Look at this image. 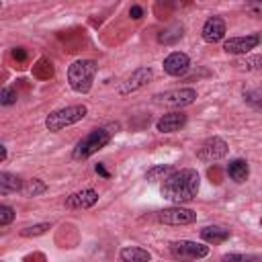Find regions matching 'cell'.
I'll return each mask as SVG.
<instances>
[{
  "label": "cell",
  "mask_w": 262,
  "mask_h": 262,
  "mask_svg": "<svg viewBox=\"0 0 262 262\" xmlns=\"http://www.w3.org/2000/svg\"><path fill=\"white\" fill-rule=\"evenodd\" d=\"M119 258L125 262H147V260H151V254L139 246H125L119 252Z\"/></svg>",
  "instance_id": "cell-18"
},
{
  "label": "cell",
  "mask_w": 262,
  "mask_h": 262,
  "mask_svg": "<svg viewBox=\"0 0 262 262\" xmlns=\"http://www.w3.org/2000/svg\"><path fill=\"white\" fill-rule=\"evenodd\" d=\"M174 168L170 164H158V166H151L147 172H145V180L147 182H162Z\"/></svg>",
  "instance_id": "cell-19"
},
{
  "label": "cell",
  "mask_w": 262,
  "mask_h": 262,
  "mask_svg": "<svg viewBox=\"0 0 262 262\" xmlns=\"http://www.w3.org/2000/svg\"><path fill=\"white\" fill-rule=\"evenodd\" d=\"M98 203V192L94 188H82L66 196V207L68 209H90Z\"/></svg>",
  "instance_id": "cell-14"
},
{
  "label": "cell",
  "mask_w": 262,
  "mask_h": 262,
  "mask_svg": "<svg viewBox=\"0 0 262 262\" xmlns=\"http://www.w3.org/2000/svg\"><path fill=\"white\" fill-rule=\"evenodd\" d=\"M244 98L250 100V102H254L256 106L260 104V92H258V90H256V92H244Z\"/></svg>",
  "instance_id": "cell-27"
},
{
  "label": "cell",
  "mask_w": 262,
  "mask_h": 262,
  "mask_svg": "<svg viewBox=\"0 0 262 262\" xmlns=\"http://www.w3.org/2000/svg\"><path fill=\"white\" fill-rule=\"evenodd\" d=\"M180 37H182V25H174V27L162 31V33L158 35V41H160V43H174V41H178Z\"/></svg>",
  "instance_id": "cell-21"
},
{
  "label": "cell",
  "mask_w": 262,
  "mask_h": 262,
  "mask_svg": "<svg viewBox=\"0 0 262 262\" xmlns=\"http://www.w3.org/2000/svg\"><path fill=\"white\" fill-rule=\"evenodd\" d=\"M225 154H227V143L221 137H209V139H205L201 143L199 151H196L199 160H203V162H217V160L225 158Z\"/></svg>",
  "instance_id": "cell-10"
},
{
  "label": "cell",
  "mask_w": 262,
  "mask_h": 262,
  "mask_svg": "<svg viewBox=\"0 0 262 262\" xmlns=\"http://www.w3.org/2000/svg\"><path fill=\"white\" fill-rule=\"evenodd\" d=\"M158 221L166 225H190L196 221V213L182 205H174V207L158 211Z\"/></svg>",
  "instance_id": "cell-6"
},
{
  "label": "cell",
  "mask_w": 262,
  "mask_h": 262,
  "mask_svg": "<svg viewBox=\"0 0 262 262\" xmlns=\"http://www.w3.org/2000/svg\"><path fill=\"white\" fill-rule=\"evenodd\" d=\"M49 227H51V223H37V225H31V227H25V229H20V235H23V237L43 235V233H45Z\"/></svg>",
  "instance_id": "cell-23"
},
{
  "label": "cell",
  "mask_w": 262,
  "mask_h": 262,
  "mask_svg": "<svg viewBox=\"0 0 262 262\" xmlns=\"http://www.w3.org/2000/svg\"><path fill=\"white\" fill-rule=\"evenodd\" d=\"M201 239L207 244H223L229 239V229L221 225H207L201 229Z\"/></svg>",
  "instance_id": "cell-17"
},
{
  "label": "cell",
  "mask_w": 262,
  "mask_h": 262,
  "mask_svg": "<svg viewBox=\"0 0 262 262\" xmlns=\"http://www.w3.org/2000/svg\"><path fill=\"white\" fill-rule=\"evenodd\" d=\"M223 260H250V256H244V254H225Z\"/></svg>",
  "instance_id": "cell-28"
},
{
  "label": "cell",
  "mask_w": 262,
  "mask_h": 262,
  "mask_svg": "<svg viewBox=\"0 0 262 262\" xmlns=\"http://www.w3.org/2000/svg\"><path fill=\"white\" fill-rule=\"evenodd\" d=\"M6 156H8V154H6V147L0 143V162H4V160H6Z\"/></svg>",
  "instance_id": "cell-31"
},
{
  "label": "cell",
  "mask_w": 262,
  "mask_h": 262,
  "mask_svg": "<svg viewBox=\"0 0 262 262\" xmlns=\"http://www.w3.org/2000/svg\"><path fill=\"white\" fill-rule=\"evenodd\" d=\"M14 215L16 213H14V209L10 205H0V227L12 223L14 221Z\"/></svg>",
  "instance_id": "cell-24"
},
{
  "label": "cell",
  "mask_w": 262,
  "mask_h": 262,
  "mask_svg": "<svg viewBox=\"0 0 262 262\" xmlns=\"http://www.w3.org/2000/svg\"><path fill=\"white\" fill-rule=\"evenodd\" d=\"M20 188H23V178H20L18 174L0 172V196L20 192Z\"/></svg>",
  "instance_id": "cell-16"
},
{
  "label": "cell",
  "mask_w": 262,
  "mask_h": 262,
  "mask_svg": "<svg viewBox=\"0 0 262 262\" xmlns=\"http://www.w3.org/2000/svg\"><path fill=\"white\" fill-rule=\"evenodd\" d=\"M227 33V27H225V20L221 16H209L201 29V35H203V41L207 43H219L223 41Z\"/></svg>",
  "instance_id": "cell-12"
},
{
  "label": "cell",
  "mask_w": 262,
  "mask_h": 262,
  "mask_svg": "<svg viewBox=\"0 0 262 262\" xmlns=\"http://www.w3.org/2000/svg\"><path fill=\"white\" fill-rule=\"evenodd\" d=\"M170 252L174 258H188V260H199L209 256V246L192 242V239H178L170 244Z\"/></svg>",
  "instance_id": "cell-7"
},
{
  "label": "cell",
  "mask_w": 262,
  "mask_h": 262,
  "mask_svg": "<svg viewBox=\"0 0 262 262\" xmlns=\"http://www.w3.org/2000/svg\"><path fill=\"white\" fill-rule=\"evenodd\" d=\"M260 45V33H250L242 37H229L223 41V51L231 55H248Z\"/></svg>",
  "instance_id": "cell-8"
},
{
  "label": "cell",
  "mask_w": 262,
  "mask_h": 262,
  "mask_svg": "<svg viewBox=\"0 0 262 262\" xmlns=\"http://www.w3.org/2000/svg\"><path fill=\"white\" fill-rule=\"evenodd\" d=\"M18 100V92H16V88H12V86H4L2 90H0V104L2 106H10V104H14Z\"/></svg>",
  "instance_id": "cell-22"
},
{
  "label": "cell",
  "mask_w": 262,
  "mask_h": 262,
  "mask_svg": "<svg viewBox=\"0 0 262 262\" xmlns=\"http://www.w3.org/2000/svg\"><path fill=\"white\" fill-rule=\"evenodd\" d=\"M12 55H14V59H25V57H27V53H25L23 47H16V49L12 51Z\"/></svg>",
  "instance_id": "cell-29"
},
{
  "label": "cell",
  "mask_w": 262,
  "mask_h": 262,
  "mask_svg": "<svg viewBox=\"0 0 262 262\" xmlns=\"http://www.w3.org/2000/svg\"><path fill=\"white\" fill-rule=\"evenodd\" d=\"M186 113H182L180 108L178 111H172V113H166L162 115L158 121H156V129L160 133H174V131H180L184 125H186Z\"/></svg>",
  "instance_id": "cell-13"
},
{
  "label": "cell",
  "mask_w": 262,
  "mask_h": 262,
  "mask_svg": "<svg viewBox=\"0 0 262 262\" xmlns=\"http://www.w3.org/2000/svg\"><path fill=\"white\" fill-rule=\"evenodd\" d=\"M260 63H262V57H260V55H254V57H246V59L239 61L237 66L246 68L248 72H256V70H260Z\"/></svg>",
  "instance_id": "cell-25"
},
{
  "label": "cell",
  "mask_w": 262,
  "mask_h": 262,
  "mask_svg": "<svg viewBox=\"0 0 262 262\" xmlns=\"http://www.w3.org/2000/svg\"><path fill=\"white\" fill-rule=\"evenodd\" d=\"M86 115H88V106L86 104H72V106L57 108V111H53V113H49L45 117V129L57 133V131H61V129H66L70 125H76Z\"/></svg>",
  "instance_id": "cell-3"
},
{
  "label": "cell",
  "mask_w": 262,
  "mask_h": 262,
  "mask_svg": "<svg viewBox=\"0 0 262 262\" xmlns=\"http://www.w3.org/2000/svg\"><path fill=\"white\" fill-rule=\"evenodd\" d=\"M129 16H131V18H135V20H137V18H141V16H143V8H141V6H137V4H133V6L129 8Z\"/></svg>",
  "instance_id": "cell-26"
},
{
  "label": "cell",
  "mask_w": 262,
  "mask_h": 262,
  "mask_svg": "<svg viewBox=\"0 0 262 262\" xmlns=\"http://www.w3.org/2000/svg\"><path fill=\"white\" fill-rule=\"evenodd\" d=\"M47 190V184L43 182V180H39V178H33V180H29V182H23V188H20V192L25 194V196H39V194H43Z\"/></svg>",
  "instance_id": "cell-20"
},
{
  "label": "cell",
  "mask_w": 262,
  "mask_h": 262,
  "mask_svg": "<svg viewBox=\"0 0 262 262\" xmlns=\"http://www.w3.org/2000/svg\"><path fill=\"white\" fill-rule=\"evenodd\" d=\"M0 6H2V0H0Z\"/></svg>",
  "instance_id": "cell-32"
},
{
  "label": "cell",
  "mask_w": 262,
  "mask_h": 262,
  "mask_svg": "<svg viewBox=\"0 0 262 262\" xmlns=\"http://www.w3.org/2000/svg\"><path fill=\"white\" fill-rule=\"evenodd\" d=\"M162 68L168 76H174V78H180L184 76L188 70H190V57L182 51H172L164 57L162 61Z\"/></svg>",
  "instance_id": "cell-11"
},
{
  "label": "cell",
  "mask_w": 262,
  "mask_h": 262,
  "mask_svg": "<svg viewBox=\"0 0 262 262\" xmlns=\"http://www.w3.org/2000/svg\"><path fill=\"white\" fill-rule=\"evenodd\" d=\"M96 61L94 59H76L68 68V84L78 94H88L96 76Z\"/></svg>",
  "instance_id": "cell-2"
},
{
  "label": "cell",
  "mask_w": 262,
  "mask_h": 262,
  "mask_svg": "<svg viewBox=\"0 0 262 262\" xmlns=\"http://www.w3.org/2000/svg\"><path fill=\"white\" fill-rule=\"evenodd\" d=\"M94 170H96V174H100V176L108 178V172H106V168H104L102 164H96V166H94Z\"/></svg>",
  "instance_id": "cell-30"
},
{
  "label": "cell",
  "mask_w": 262,
  "mask_h": 262,
  "mask_svg": "<svg viewBox=\"0 0 262 262\" xmlns=\"http://www.w3.org/2000/svg\"><path fill=\"white\" fill-rule=\"evenodd\" d=\"M151 78H154V70H151V68H147V66L137 68V70H133L131 76L119 86V94L125 96V94L137 92V90H141L143 86H147V84L151 82Z\"/></svg>",
  "instance_id": "cell-9"
},
{
  "label": "cell",
  "mask_w": 262,
  "mask_h": 262,
  "mask_svg": "<svg viewBox=\"0 0 262 262\" xmlns=\"http://www.w3.org/2000/svg\"><path fill=\"white\" fill-rule=\"evenodd\" d=\"M196 90L194 88H174V90H166L160 94H154L151 102L158 106H168V108H182L188 106L196 100Z\"/></svg>",
  "instance_id": "cell-5"
},
{
  "label": "cell",
  "mask_w": 262,
  "mask_h": 262,
  "mask_svg": "<svg viewBox=\"0 0 262 262\" xmlns=\"http://www.w3.org/2000/svg\"><path fill=\"white\" fill-rule=\"evenodd\" d=\"M199 188H201V176L194 168L172 170L160 182V194L174 205H184L194 201L199 194Z\"/></svg>",
  "instance_id": "cell-1"
},
{
  "label": "cell",
  "mask_w": 262,
  "mask_h": 262,
  "mask_svg": "<svg viewBox=\"0 0 262 262\" xmlns=\"http://www.w3.org/2000/svg\"><path fill=\"white\" fill-rule=\"evenodd\" d=\"M227 176H229L233 182H237V184L246 182L248 176H250V166H248V162L242 160V158L231 160V162L227 164Z\"/></svg>",
  "instance_id": "cell-15"
},
{
  "label": "cell",
  "mask_w": 262,
  "mask_h": 262,
  "mask_svg": "<svg viewBox=\"0 0 262 262\" xmlns=\"http://www.w3.org/2000/svg\"><path fill=\"white\" fill-rule=\"evenodd\" d=\"M111 141V131H106L104 127H98V129H92L90 133H86L74 147L72 151V158L74 160H86L90 156H94L96 151H100L102 147H106Z\"/></svg>",
  "instance_id": "cell-4"
}]
</instances>
